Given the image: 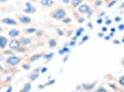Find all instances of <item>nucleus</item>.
Returning <instances> with one entry per match:
<instances>
[{"instance_id": "nucleus-33", "label": "nucleus", "mask_w": 124, "mask_h": 92, "mask_svg": "<svg viewBox=\"0 0 124 92\" xmlns=\"http://www.w3.org/2000/svg\"><path fill=\"white\" fill-rule=\"evenodd\" d=\"M102 31H103V32L108 31V28H107V27H103V28H102Z\"/></svg>"}, {"instance_id": "nucleus-21", "label": "nucleus", "mask_w": 124, "mask_h": 92, "mask_svg": "<svg viewBox=\"0 0 124 92\" xmlns=\"http://www.w3.org/2000/svg\"><path fill=\"white\" fill-rule=\"evenodd\" d=\"M83 31H84V29H83V28H82V27H81V28H79V29L77 30V31H76V37H79V36L83 33Z\"/></svg>"}, {"instance_id": "nucleus-27", "label": "nucleus", "mask_w": 124, "mask_h": 92, "mask_svg": "<svg viewBox=\"0 0 124 92\" xmlns=\"http://www.w3.org/2000/svg\"><path fill=\"white\" fill-rule=\"evenodd\" d=\"M23 68H24V69H26V70L30 69V65H24V66H23Z\"/></svg>"}, {"instance_id": "nucleus-48", "label": "nucleus", "mask_w": 124, "mask_h": 92, "mask_svg": "<svg viewBox=\"0 0 124 92\" xmlns=\"http://www.w3.org/2000/svg\"><path fill=\"white\" fill-rule=\"evenodd\" d=\"M31 1H36V0H31Z\"/></svg>"}, {"instance_id": "nucleus-7", "label": "nucleus", "mask_w": 124, "mask_h": 92, "mask_svg": "<svg viewBox=\"0 0 124 92\" xmlns=\"http://www.w3.org/2000/svg\"><path fill=\"white\" fill-rule=\"evenodd\" d=\"M21 34V32L19 30H16V29H12L10 31H8V36L10 37V38H16V37H18V36H20Z\"/></svg>"}, {"instance_id": "nucleus-5", "label": "nucleus", "mask_w": 124, "mask_h": 92, "mask_svg": "<svg viewBox=\"0 0 124 92\" xmlns=\"http://www.w3.org/2000/svg\"><path fill=\"white\" fill-rule=\"evenodd\" d=\"M19 20L21 22V24H30L31 22V19L30 17L26 15L23 16H19Z\"/></svg>"}, {"instance_id": "nucleus-22", "label": "nucleus", "mask_w": 124, "mask_h": 92, "mask_svg": "<svg viewBox=\"0 0 124 92\" xmlns=\"http://www.w3.org/2000/svg\"><path fill=\"white\" fill-rule=\"evenodd\" d=\"M119 84L121 87H124V76H122V77H120L119 78Z\"/></svg>"}, {"instance_id": "nucleus-14", "label": "nucleus", "mask_w": 124, "mask_h": 92, "mask_svg": "<svg viewBox=\"0 0 124 92\" xmlns=\"http://www.w3.org/2000/svg\"><path fill=\"white\" fill-rule=\"evenodd\" d=\"M48 44L49 46L51 47V48H54V47H56L57 46V41L55 40V39H49V41H48Z\"/></svg>"}, {"instance_id": "nucleus-20", "label": "nucleus", "mask_w": 124, "mask_h": 92, "mask_svg": "<svg viewBox=\"0 0 124 92\" xmlns=\"http://www.w3.org/2000/svg\"><path fill=\"white\" fill-rule=\"evenodd\" d=\"M36 31H37V30L35 29V28H29V29L26 30V32H27V33H30V34H31V33H35Z\"/></svg>"}, {"instance_id": "nucleus-3", "label": "nucleus", "mask_w": 124, "mask_h": 92, "mask_svg": "<svg viewBox=\"0 0 124 92\" xmlns=\"http://www.w3.org/2000/svg\"><path fill=\"white\" fill-rule=\"evenodd\" d=\"M21 41L19 40H16V39H13L8 42V46L11 50H18L20 47H21Z\"/></svg>"}, {"instance_id": "nucleus-46", "label": "nucleus", "mask_w": 124, "mask_h": 92, "mask_svg": "<svg viewBox=\"0 0 124 92\" xmlns=\"http://www.w3.org/2000/svg\"><path fill=\"white\" fill-rule=\"evenodd\" d=\"M122 64H123V66H124V59H123V61H122Z\"/></svg>"}, {"instance_id": "nucleus-18", "label": "nucleus", "mask_w": 124, "mask_h": 92, "mask_svg": "<svg viewBox=\"0 0 124 92\" xmlns=\"http://www.w3.org/2000/svg\"><path fill=\"white\" fill-rule=\"evenodd\" d=\"M94 92H108V89L106 87H104L103 86H100V87H98L96 88V90Z\"/></svg>"}, {"instance_id": "nucleus-17", "label": "nucleus", "mask_w": 124, "mask_h": 92, "mask_svg": "<svg viewBox=\"0 0 124 92\" xmlns=\"http://www.w3.org/2000/svg\"><path fill=\"white\" fill-rule=\"evenodd\" d=\"M94 86H95V83H93V85H92V84H89V85H85V84H83V87H84L86 90H90V89H92Z\"/></svg>"}, {"instance_id": "nucleus-11", "label": "nucleus", "mask_w": 124, "mask_h": 92, "mask_svg": "<svg viewBox=\"0 0 124 92\" xmlns=\"http://www.w3.org/2000/svg\"><path fill=\"white\" fill-rule=\"evenodd\" d=\"M41 57H43V54H40V53H36V54L32 55V56L30 58V62H35V61H37L39 58H41Z\"/></svg>"}, {"instance_id": "nucleus-34", "label": "nucleus", "mask_w": 124, "mask_h": 92, "mask_svg": "<svg viewBox=\"0 0 124 92\" xmlns=\"http://www.w3.org/2000/svg\"><path fill=\"white\" fill-rule=\"evenodd\" d=\"M46 70H47V68H46V67H43V69H42V70H41V72H42V73H45V72L46 71Z\"/></svg>"}, {"instance_id": "nucleus-49", "label": "nucleus", "mask_w": 124, "mask_h": 92, "mask_svg": "<svg viewBox=\"0 0 124 92\" xmlns=\"http://www.w3.org/2000/svg\"><path fill=\"white\" fill-rule=\"evenodd\" d=\"M73 92H75V91H73Z\"/></svg>"}, {"instance_id": "nucleus-6", "label": "nucleus", "mask_w": 124, "mask_h": 92, "mask_svg": "<svg viewBox=\"0 0 124 92\" xmlns=\"http://www.w3.org/2000/svg\"><path fill=\"white\" fill-rule=\"evenodd\" d=\"M2 22L6 24V25H17V21L12 20V19H9V18H5L2 20Z\"/></svg>"}, {"instance_id": "nucleus-9", "label": "nucleus", "mask_w": 124, "mask_h": 92, "mask_svg": "<svg viewBox=\"0 0 124 92\" xmlns=\"http://www.w3.org/2000/svg\"><path fill=\"white\" fill-rule=\"evenodd\" d=\"M8 39H7L6 37H4V36H0V48H1V49L6 48V46H7V44H8Z\"/></svg>"}, {"instance_id": "nucleus-42", "label": "nucleus", "mask_w": 124, "mask_h": 92, "mask_svg": "<svg viewBox=\"0 0 124 92\" xmlns=\"http://www.w3.org/2000/svg\"><path fill=\"white\" fill-rule=\"evenodd\" d=\"M88 26H89L90 28H92V29H93V25H91V23H88Z\"/></svg>"}, {"instance_id": "nucleus-41", "label": "nucleus", "mask_w": 124, "mask_h": 92, "mask_svg": "<svg viewBox=\"0 0 124 92\" xmlns=\"http://www.w3.org/2000/svg\"><path fill=\"white\" fill-rule=\"evenodd\" d=\"M2 71H3V66L0 65V72H2Z\"/></svg>"}, {"instance_id": "nucleus-40", "label": "nucleus", "mask_w": 124, "mask_h": 92, "mask_svg": "<svg viewBox=\"0 0 124 92\" xmlns=\"http://www.w3.org/2000/svg\"><path fill=\"white\" fill-rule=\"evenodd\" d=\"M74 44H75V41H71V42H70V46L74 45Z\"/></svg>"}, {"instance_id": "nucleus-32", "label": "nucleus", "mask_w": 124, "mask_h": 92, "mask_svg": "<svg viewBox=\"0 0 124 92\" xmlns=\"http://www.w3.org/2000/svg\"><path fill=\"white\" fill-rule=\"evenodd\" d=\"M111 22H112V20H108V21H106V24H107V25H109Z\"/></svg>"}, {"instance_id": "nucleus-1", "label": "nucleus", "mask_w": 124, "mask_h": 92, "mask_svg": "<svg viewBox=\"0 0 124 92\" xmlns=\"http://www.w3.org/2000/svg\"><path fill=\"white\" fill-rule=\"evenodd\" d=\"M50 16L52 17V19H54V20H62L63 19H65L67 17V12H66V10L64 8L59 7V8L56 9L55 11H53L51 14H50Z\"/></svg>"}, {"instance_id": "nucleus-10", "label": "nucleus", "mask_w": 124, "mask_h": 92, "mask_svg": "<svg viewBox=\"0 0 124 92\" xmlns=\"http://www.w3.org/2000/svg\"><path fill=\"white\" fill-rule=\"evenodd\" d=\"M21 44L22 46H27V45H30L31 43V40L30 38H21Z\"/></svg>"}, {"instance_id": "nucleus-39", "label": "nucleus", "mask_w": 124, "mask_h": 92, "mask_svg": "<svg viewBox=\"0 0 124 92\" xmlns=\"http://www.w3.org/2000/svg\"><path fill=\"white\" fill-rule=\"evenodd\" d=\"M11 89H12V87H9L8 88V90H7V92H11Z\"/></svg>"}, {"instance_id": "nucleus-19", "label": "nucleus", "mask_w": 124, "mask_h": 92, "mask_svg": "<svg viewBox=\"0 0 124 92\" xmlns=\"http://www.w3.org/2000/svg\"><path fill=\"white\" fill-rule=\"evenodd\" d=\"M53 55H54V53H50L48 54H43V58H45L46 60H50L52 57H53Z\"/></svg>"}, {"instance_id": "nucleus-45", "label": "nucleus", "mask_w": 124, "mask_h": 92, "mask_svg": "<svg viewBox=\"0 0 124 92\" xmlns=\"http://www.w3.org/2000/svg\"><path fill=\"white\" fill-rule=\"evenodd\" d=\"M119 92H124V90H120V91H119Z\"/></svg>"}, {"instance_id": "nucleus-23", "label": "nucleus", "mask_w": 124, "mask_h": 92, "mask_svg": "<svg viewBox=\"0 0 124 92\" xmlns=\"http://www.w3.org/2000/svg\"><path fill=\"white\" fill-rule=\"evenodd\" d=\"M62 21H63V22H64L65 24H67V23H70V22L71 21V20H70V18H68V17H66L65 19H63V20H62Z\"/></svg>"}, {"instance_id": "nucleus-8", "label": "nucleus", "mask_w": 124, "mask_h": 92, "mask_svg": "<svg viewBox=\"0 0 124 92\" xmlns=\"http://www.w3.org/2000/svg\"><path fill=\"white\" fill-rule=\"evenodd\" d=\"M41 5L46 7H50L54 5V1L53 0H41Z\"/></svg>"}, {"instance_id": "nucleus-28", "label": "nucleus", "mask_w": 124, "mask_h": 92, "mask_svg": "<svg viewBox=\"0 0 124 92\" xmlns=\"http://www.w3.org/2000/svg\"><path fill=\"white\" fill-rule=\"evenodd\" d=\"M88 38H89V36H88V35H85V36H84V37L83 38V41H87Z\"/></svg>"}, {"instance_id": "nucleus-24", "label": "nucleus", "mask_w": 124, "mask_h": 92, "mask_svg": "<svg viewBox=\"0 0 124 92\" xmlns=\"http://www.w3.org/2000/svg\"><path fill=\"white\" fill-rule=\"evenodd\" d=\"M118 29H119V31H124V24H119V27H118Z\"/></svg>"}, {"instance_id": "nucleus-43", "label": "nucleus", "mask_w": 124, "mask_h": 92, "mask_svg": "<svg viewBox=\"0 0 124 92\" xmlns=\"http://www.w3.org/2000/svg\"><path fill=\"white\" fill-rule=\"evenodd\" d=\"M115 31H116V30H115L114 28H112V29H111V31H112V33H114V32H115Z\"/></svg>"}, {"instance_id": "nucleus-2", "label": "nucleus", "mask_w": 124, "mask_h": 92, "mask_svg": "<svg viewBox=\"0 0 124 92\" xmlns=\"http://www.w3.org/2000/svg\"><path fill=\"white\" fill-rule=\"evenodd\" d=\"M21 57L15 56V55H10L7 58L6 60V64L9 66H15L17 65H19L21 63Z\"/></svg>"}, {"instance_id": "nucleus-44", "label": "nucleus", "mask_w": 124, "mask_h": 92, "mask_svg": "<svg viewBox=\"0 0 124 92\" xmlns=\"http://www.w3.org/2000/svg\"><path fill=\"white\" fill-rule=\"evenodd\" d=\"M1 31H2V28H1V27H0V32H1Z\"/></svg>"}, {"instance_id": "nucleus-29", "label": "nucleus", "mask_w": 124, "mask_h": 92, "mask_svg": "<svg viewBox=\"0 0 124 92\" xmlns=\"http://www.w3.org/2000/svg\"><path fill=\"white\" fill-rule=\"evenodd\" d=\"M116 2H117V1H115V0H113V1H111V3H110V4L108 5V7H111L112 5H114V4H116Z\"/></svg>"}, {"instance_id": "nucleus-38", "label": "nucleus", "mask_w": 124, "mask_h": 92, "mask_svg": "<svg viewBox=\"0 0 124 92\" xmlns=\"http://www.w3.org/2000/svg\"><path fill=\"white\" fill-rule=\"evenodd\" d=\"M109 39H110V37H109V36H106V37H105V40H107V41H108Z\"/></svg>"}, {"instance_id": "nucleus-31", "label": "nucleus", "mask_w": 124, "mask_h": 92, "mask_svg": "<svg viewBox=\"0 0 124 92\" xmlns=\"http://www.w3.org/2000/svg\"><path fill=\"white\" fill-rule=\"evenodd\" d=\"M63 2H64L65 4H69V3H71V1H70V0H63Z\"/></svg>"}, {"instance_id": "nucleus-36", "label": "nucleus", "mask_w": 124, "mask_h": 92, "mask_svg": "<svg viewBox=\"0 0 124 92\" xmlns=\"http://www.w3.org/2000/svg\"><path fill=\"white\" fill-rule=\"evenodd\" d=\"M97 36H98V37H103L104 34L102 33V32H100V33H98V34H97Z\"/></svg>"}, {"instance_id": "nucleus-16", "label": "nucleus", "mask_w": 124, "mask_h": 92, "mask_svg": "<svg viewBox=\"0 0 124 92\" xmlns=\"http://www.w3.org/2000/svg\"><path fill=\"white\" fill-rule=\"evenodd\" d=\"M39 76H40V75H39L38 73H33V74H31L29 77H30V79H31V81H34V80H36L37 78L39 77Z\"/></svg>"}, {"instance_id": "nucleus-13", "label": "nucleus", "mask_w": 124, "mask_h": 92, "mask_svg": "<svg viewBox=\"0 0 124 92\" xmlns=\"http://www.w3.org/2000/svg\"><path fill=\"white\" fill-rule=\"evenodd\" d=\"M82 2H83V0H72L71 5H72L73 7H77L80 5H82Z\"/></svg>"}, {"instance_id": "nucleus-37", "label": "nucleus", "mask_w": 124, "mask_h": 92, "mask_svg": "<svg viewBox=\"0 0 124 92\" xmlns=\"http://www.w3.org/2000/svg\"><path fill=\"white\" fill-rule=\"evenodd\" d=\"M54 82H55V80H51L50 82H48V84H47V85H52Z\"/></svg>"}, {"instance_id": "nucleus-35", "label": "nucleus", "mask_w": 124, "mask_h": 92, "mask_svg": "<svg viewBox=\"0 0 124 92\" xmlns=\"http://www.w3.org/2000/svg\"><path fill=\"white\" fill-rule=\"evenodd\" d=\"M97 23H98V24H100V23H102V20H101V19H98V20H97Z\"/></svg>"}, {"instance_id": "nucleus-15", "label": "nucleus", "mask_w": 124, "mask_h": 92, "mask_svg": "<svg viewBox=\"0 0 124 92\" xmlns=\"http://www.w3.org/2000/svg\"><path fill=\"white\" fill-rule=\"evenodd\" d=\"M31 85L30 82H28V83H26L25 85H24V88H23V91L24 92H29L31 90Z\"/></svg>"}, {"instance_id": "nucleus-47", "label": "nucleus", "mask_w": 124, "mask_h": 92, "mask_svg": "<svg viewBox=\"0 0 124 92\" xmlns=\"http://www.w3.org/2000/svg\"><path fill=\"white\" fill-rule=\"evenodd\" d=\"M122 42H124V38L122 39Z\"/></svg>"}, {"instance_id": "nucleus-12", "label": "nucleus", "mask_w": 124, "mask_h": 92, "mask_svg": "<svg viewBox=\"0 0 124 92\" xmlns=\"http://www.w3.org/2000/svg\"><path fill=\"white\" fill-rule=\"evenodd\" d=\"M23 11L25 12V13H34L35 12V7H32V6L31 7H25Z\"/></svg>"}, {"instance_id": "nucleus-26", "label": "nucleus", "mask_w": 124, "mask_h": 92, "mask_svg": "<svg viewBox=\"0 0 124 92\" xmlns=\"http://www.w3.org/2000/svg\"><path fill=\"white\" fill-rule=\"evenodd\" d=\"M95 2H96V3H95V4H96V6H101V5H102V0H96Z\"/></svg>"}, {"instance_id": "nucleus-25", "label": "nucleus", "mask_w": 124, "mask_h": 92, "mask_svg": "<svg viewBox=\"0 0 124 92\" xmlns=\"http://www.w3.org/2000/svg\"><path fill=\"white\" fill-rule=\"evenodd\" d=\"M4 54H8V55H9V54H12L13 53H12V51H4V53H3Z\"/></svg>"}, {"instance_id": "nucleus-30", "label": "nucleus", "mask_w": 124, "mask_h": 92, "mask_svg": "<svg viewBox=\"0 0 124 92\" xmlns=\"http://www.w3.org/2000/svg\"><path fill=\"white\" fill-rule=\"evenodd\" d=\"M120 20H121V18H120V17H118V18L115 19V21H116V22H119V21H120Z\"/></svg>"}, {"instance_id": "nucleus-4", "label": "nucleus", "mask_w": 124, "mask_h": 92, "mask_svg": "<svg viewBox=\"0 0 124 92\" xmlns=\"http://www.w3.org/2000/svg\"><path fill=\"white\" fill-rule=\"evenodd\" d=\"M77 10L81 14H86V13H89L91 8H90V6L87 5V4H82V5L79 6Z\"/></svg>"}]
</instances>
